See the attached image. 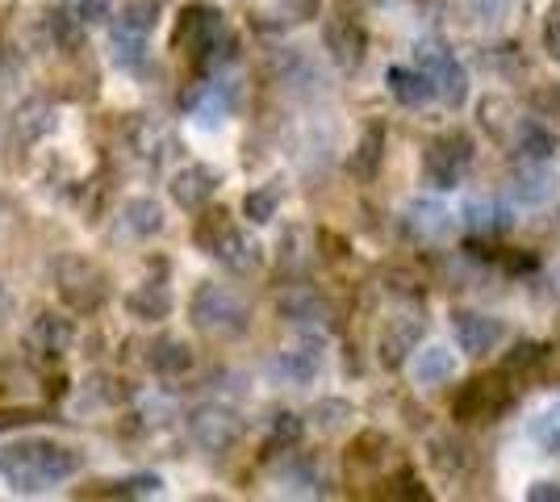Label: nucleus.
Masks as SVG:
<instances>
[{"label":"nucleus","mask_w":560,"mask_h":502,"mask_svg":"<svg viewBox=\"0 0 560 502\" xmlns=\"http://www.w3.org/2000/svg\"><path fill=\"white\" fill-rule=\"evenodd\" d=\"M80 469H84V456L55 440H22L0 453V478L18 494H43L50 486L75 478Z\"/></svg>","instance_id":"obj_1"},{"label":"nucleus","mask_w":560,"mask_h":502,"mask_svg":"<svg viewBox=\"0 0 560 502\" xmlns=\"http://www.w3.org/2000/svg\"><path fill=\"white\" fill-rule=\"evenodd\" d=\"M172 50L188 55L201 72H213V68L231 63L234 34L226 30L222 9H213V4H185L180 17H176V30H172Z\"/></svg>","instance_id":"obj_2"},{"label":"nucleus","mask_w":560,"mask_h":502,"mask_svg":"<svg viewBox=\"0 0 560 502\" xmlns=\"http://www.w3.org/2000/svg\"><path fill=\"white\" fill-rule=\"evenodd\" d=\"M192 240H197L201 252H210L226 272H234V277H247V272H256L259 264H264L259 240H252L247 231H238L222 210H213V214L201 218L197 231H192Z\"/></svg>","instance_id":"obj_3"},{"label":"nucleus","mask_w":560,"mask_h":502,"mask_svg":"<svg viewBox=\"0 0 560 502\" xmlns=\"http://www.w3.org/2000/svg\"><path fill=\"white\" fill-rule=\"evenodd\" d=\"M188 318L197 331L213 335V339H234L252 327V306L243 302V293H234L231 285H206L192 289L188 297Z\"/></svg>","instance_id":"obj_4"},{"label":"nucleus","mask_w":560,"mask_h":502,"mask_svg":"<svg viewBox=\"0 0 560 502\" xmlns=\"http://www.w3.org/2000/svg\"><path fill=\"white\" fill-rule=\"evenodd\" d=\"M155 25H160V4L155 0H130L117 17H109V50H114L117 68L142 72Z\"/></svg>","instance_id":"obj_5"},{"label":"nucleus","mask_w":560,"mask_h":502,"mask_svg":"<svg viewBox=\"0 0 560 502\" xmlns=\"http://www.w3.org/2000/svg\"><path fill=\"white\" fill-rule=\"evenodd\" d=\"M50 281L71 314H96L109 302V277L84 256H59L50 264Z\"/></svg>","instance_id":"obj_6"},{"label":"nucleus","mask_w":560,"mask_h":502,"mask_svg":"<svg viewBox=\"0 0 560 502\" xmlns=\"http://www.w3.org/2000/svg\"><path fill=\"white\" fill-rule=\"evenodd\" d=\"M419 55V68L431 75V84H435V96L444 101L447 109H460L468 101V72L465 63L456 59V50L447 47V43H435V38H427L415 47Z\"/></svg>","instance_id":"obj_7"},{"label":"nucleus","mask_w":560,"mask_h":502,"mask_svg":"<svg viewBox=\"0 0 560 502\" xmlns=\"http://www.w3.org/2000/svg\"><path fill=\"white\" fill-rule=\"evenodd\" d=\"M468 164H472V139L460 130H447L435 143L427 147V160H422V180L435 192L456 189L465 180Z\"/></svg>","instance_id":"obj_8"},{"label":"nucleus","mask_w":560,"mask_h":502,"mask_svg":"<svg viewBox=\"0 0 560 502\" xmlns=\"http://www.w3.org/2000/svg\"><path fill=\"white\" fill-rule=\"evenodd\" d=\"M238 435H243V419H238L231 407L210 402V407H197L188 415V440H192L201 453H210V456L231 453L234 444H238Z\"/></svg>","instance_id":"obj_9"},{"label":"nucleus","mask_w":560,"mask_h":502,"mask_svg":"<svg viewBox=\"0 0 560 502\" xmlns=\"http://www.w3.org/2000/svg\"><path fill=\"white\" fill-rule=\"evenodd\" d=\"M71 343H75V318H68V314L43 311L25 327V348L38 360H63L71 352Z\"/></svg>","instance_id":"obj_10"},{"label":"nucleus","mask_w":560,"mask_h":502,"mask_svg":"<svg viewBox=\"0 0 560 502\" xmlns=\"http://www.w3.org/2000/svg\"><path fill=\"white\" fill-rule=\"evenodd\" d=\"M452 331H456V348L465 357H490L493 348L506 339V327L493 314H481V311H460L452 318Z\"/></svg>","instance_id":"obj_11"},{"label":"nucleus","mask_w":560,"mask_h":502,"mask_svg":"<svg viewBox=\"0 0 560 502\" xmlns=\"http://www.w3.org/2000/svg\"><path fill=\"white\" fill-rule=\"evenodd\" d=\"M218 185H222V176H218L210 164H188V167H180V172L172 176L167 192H172V201H176L180 210L197 214V210H206V206L213 201Z\"/></svg>","instance_id":"obj_12"},{"label":"nucleus","mask_w":560,"mask_h":502,"mask_svg":"<svg viewBox=\"0 0 560 502\" xmlns=\"http://www.w3.org/2000/svg\"><path fill=\"white\" fill-rule=\"evenodd\" d=\"M180 105H185L188 118H197L201 126H222L234 109V89L226 80H201L188 89Z\"/></svg>","instance_id":"obj_13"},{"label":"nucleus","mask_w":560,"mask_h":502,"mask_svg":"<svg viewBox=\"0 0 560 502\" xmlns=\"http://www.w3.org/2000/svg\"><path fill=\"white\" fill-rule=\"evenodd\" d=\"M268 373H272L280 385H310L318 373H323V343L310 335L305 343H298V348H289V352L272 357Z\"/></svg>","instance_id":"obj_14"},{"label":"nucleus","mask_w":560,"mask_h":502,"mask_svg":"<svg viewBox=\"0 0 560 502\" xmlns=\"http://www.w3.org/2000/svg\"><path fill=\"white\" fill-rule=\"evenodd\" d=\"M164 231V206L155 197H130L121 210H117V235L121 240H155Z\"/></svg>","instance_id":"obj_15"},{"label":"nucleus","mask_w":560,"mask_h":502,"mask_svg":"<svg viewBox=\"0 0 560 502\" xmlns=\"http://www.w3.org/2000/svg\"><path fill=\"white\" fill-rule=\"evenodd\" d=\"M406 235H415V240H447L452 231H456V214L447 210V206H440V201H410L406 206Z\"/></svg>","instance_id":"obj_16"},{"label":"nucleus","mask_w":560,"mask_h":502,"mask_svg":"<svg viewBox=\"0 0 560 502\" xmlns=\"http://www.w3.org/2000/svg\"><path fill=\"white\" fill-rule=\"evenodd\" d=\"M385 80H389V96H394L401 109H422V105H431V101H435V84H431V75L422 72V68L394 63Z\"/></svg>","instance_id":"obj_17"},{"label":"nucleus","mask_w":560,"mask_h":502,"mask_svg":"<svg viewBox=\"0 0 560 502\" xmlns=\"http://www.w3.org/2000/svg\"><path fill=\"white\" fill-rule=\"evenodd\" d=\"M9 126H13V143L34 147L38 139H47L50 130H55V109L43 96H30L25 105H18V114L9 118Z\"/></svg>","instance_id":"obj_18"},{"label":"nucleus","mask_w":560,"mask_h":502,"mask_svg":"<svg viewBox=\"0 0 560 502\" xmlns=\"http://www.w3.org/2000/svg\"><path fill=\"white\" fill-rule=\"evenodd\" d=\"M192 364H197L192 348H188L185 339H176V335H160V339L147 348V369H151L155 377H185Z\"/></svg>","instance_id":"obj_19"},{"label":"nucleus","mask_w":560,"mask_h":502,"mask_svg":"<svg viewBox=\"0 0 560 502\" xmlns=\"http://www.w3.org/2000/svg\"><path fill=\"white\" fill-rule=\"evenodd\" d=\"M460 218H465V231H472V235H506L514 226V210L506 201H498V197L468 201Z\"/></svg>","instance_id":"obj_20"},{"label":"nucleus","mask_w":560,"mask_h":502,"mask_svg":"<svg viewBox=\"0 0 560 502\" xmlns=\"http://www.w3.org/2000/svg\"><path fill=\"white\" fill-rule=\"evenodd\" d=\"M557 192V172H548V164H527L514 172L511 180V201L514 206H544Z\"/></svg>","instance_id":"obj_21"},{"label":"nucleus","mask_w":560,"mask_h":502,"mask_svg":"<svg viewBox=\"0 0 560 502\" xmlns=\"http://www.w3.org/2000/svg\"><path fill=\"white\" fill-rule=\"evenodd\" d=\"M410 373L419 385H444L456 377V352L447 343H427L410 360Z\"/></svg>","instance_id":"obj_22"},{"label":"nucleus","mask_w":560,"mask_h":502,"mask_svg":"<svg viewBox=\"0 0 560 502\" xmlns=\"http://www.w3.org/2000/svg\"><path fill=\"white\" fill-rule=\"evenodd\" d=\"M327 50L339 68H348V72L360 68V59H364V30L355 22H348V17H335L327 25Z\"/></svg>","instance_id":"obj_23"},{"label":"nucleus","mask_w":560,"mask_h":502,"mask_svg":"<svg viewBox=\"0 0 560 502\" xmlns=\"http://www.w3.org/2000/svg\"><path fill=\"white\" fill-rule=\"evenodd\" d=\"M126 311L135 314L139 323H164L167 314H172V289H167V281H142L126 297Z\"/></svg>","instance_id":"obj_24"},{"label":"nucleus","mask_w":560,"mask_h":502,"mask_svg":"<svg viewBox=\"0 0 560 502\" xmlns=\"http://www.w3.org/2000/svg\"><path fill=\"white\" fill-rule=\"evenodd\" d=\"M280 314L293 323V327H305V331H314V327H327V302L323 297H314L310 289H293V293H284L280 297Z\"/></svg>","instance_id":"obj_25"},{"label":"nucleus","mask_w":560,"mask_h":502,"mask_svg":"<svg viewBox=\"0 0 560 502\" xmlns=\"http://www.w3.org/2000/svg\"><path fill=\"white\" fill-rule=\"evenodd\" d=\"M130 147H135V155H142L147 164H160L167 155V147H172V139H167V130L160 121L135 118L130 121Z\"/></svg>","instance_id":"obj_26"},{"label":"nucleus","mask_w":560,"mask_h":502,"mask_svg":"<svg viewBox=\"0 0 560 502\" xmlns=\"http://www.w3.org/2000/svg\"><path fill=\"white\" fill-rule=\"evenodd\" d=\"M47 34H50V43L59 50H68V55H75V50L84 47V22L71 13L68 4H59V9H50V17H47Z\"/></svg>","instance_id":"obj_27"},{"label":"nucleus","mask_w":560,"mask_h":502,"mask_svg":"<svg viewBox=\"0 0 560 502\" xmlns=\"http://www.w3.org/2000/svg\"><path fill=\"white\" fill-rule=\"evenodd\" d=\"M160 490H164L160 474H135V478L105 481V486H96L93 494H101V499H155Z\"/></svg>","instance_id":"obj_28"},{"label":"nucleus","mask_w":560,"mask_h":502,"mask_svg":"<svg viewBox=\"0 0 560 502\" xmlns=\"http://www.w3.org/2000/svg\"><path fill=\"white\" fill-rule=\"evenodd\" d=\"M557 147H560V139L548 126H539V121H527L523 135H518V155H523L527 164H548V160L557 155Z\"/></svg>","instance_id":"obj_29"},{"label":"nucleus","mask_w":560,"mask_h":502,"mask_svg":"<svg viewBox=\"0 0 560 502\" xmlns=\"http://www.w3.org/2000/svg\"><path fill=\"white\" fill-rule=\"evenodd\" d=\"M422 323L419 318H401L394 331L381 339V352H385V364H397L406 352H415V339H419Z\"/></svg>","instance_id":"obj_30"},{"label":"nucleus","mask_w":560,"mask_h":502,"mask_svg":"<svg viewBox=\"0 0 560 502\" xmlns=\"http://www.w3.org/2000/svg\"><path fill=\"white\" fill-rule=\"evenodd\" d=\"M280 210V189H272V185H264V189H252L247 197H243V218L247 222H256V226H264V222H272Z\"/></svg>","instance_id":"obj_31"},{"label":"nucleus","mask_w":560,"mask_h":502,"mask_svg":"<svg viewBox=\"0 0 560 502\" xmlns=\"http://www.w3.org/2000/svg\"><path fill=\"white\" fill-rule=\"evenodd\" d=\"M532 440H536L544 453L560 456V402H552V407L532 423Z\"/></svg>","instance_id":"obj_32"},{"label":"nucleus","mask_w":560,"mask_h":502,"mask_svg":"<svg viewBox=\"0 0 560 502\" xmlns=\"http://www.w3.org/2000/svg\"><path fill=\"white\" fill-rule=\"evenodd\" d=\"M302 431H305L302 415H293V410H280L277 419H272V428H268V444H272V448H293V444L302 440Z\"/></svg>","instance_id":"obj_33"},{"label":"nucleus","mask_w":560,"mask_h":502,"mask_svg":"<svg viewBox=\"0 0 560 502\" xmlns=\"http://www.w3.org/2000/svg\"><path fill=\"white\" fill-rule=\"evenodd\" d=\"M310 419H314V428L335 431V428H343V423L351 419V407L343 402V398H323L318 407L310 410Z\"/></svg>","instance_id":"obj_34"},{"label":"nucleus","mask_w":560,"mask_h":502,"mask_svg":"<svg viewBox=\"0 0 560 502\" xmlns=\"http://www.w3.org/2000/svg\"><path fill=\"white\" fill-rule=\"evenodd\" d=\"M381 143H385V130H381V126H369V130H364V143H360L355 160H351V167H355L360 176H373L376 155H381Z\"/></svg>","instance_id":"obj_35"},{"label":"nucleus","mask_w":560,"mask_h":502,"mask_svg":"<svg viewBox=\"0 0 560 502\" xmlns=\"http://www.w3.org/2000/svg\"><path fill=\"white\" fill-rule=\"evenodd\" d=\"M34 423H50V415L34 407H4L0 410V435L4 431H18V428H34Z\"/></svg>","instance_id":"obj_36"},{"label":"nucleus","mask_w":560,"mask_h":502,"mask_svg":"<svg viewBox=\"0 0 560 502\" xmlns=\"http://www.w3.org/2000/svg\"><path fill=\"white\" fill-rule=\"evenodd\" d=\"M63 4H68L84 25H101L114 17V4H109V0H63Z\"/></svg>","instance_id":"obj_37"},{"label":"nucleus","mask_w":560,"mask_h":502,"mask_svg":"<svg viewBox=\"0 0 560 502\" xmlns=\"http://www.w3.org/2000/svg\"><path fill=\"white\" fill-rule=\"evenodd\" d=\"M277 4L289 22H314L318 9H323V0H277Z\"/></svg>","instance_id":"obj_38"},{"label":"nucleus","mask_w":560,"mask_h":502,"mask_svg":"<svg viewBox=\"0 0 560 502\" xmlns=\"http://www.w3.org/2000/svg\"><path fill=\"white\" fill-rule=\"evenodd\" d=\"M544 50L560 63V0L548 9V17H544Z\"/></svg>","instance_id":"obj_39"},{"label":"nucleus","mask_w":560,"mask_h":502,"mask_svg":"<svg viewBox=\"0 0 560 502\" xmlns=\"http://www.w3.org/2000/svg\"><path fill=\"white\" fill-rule=\"evenodd\" d=\"M527 499L532 502H560V481H536V486L527 490Z\"/></svg>","instance_id":"obj_40"},{"label":"nucleus","mask_w":560,"mask_h":502,"mask_svg":"<svg viewBox=\"0 0 560 502\" xmlns=\"http://www.w3.org/2000/svg\"><path fill=\"white\" fill-rule=\"evenodd\" d=\"M9 306V293H4V281H0V311Z\"/></svg>","instance_id":"obj_41"}]
</instances>
